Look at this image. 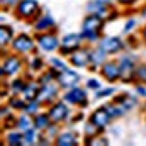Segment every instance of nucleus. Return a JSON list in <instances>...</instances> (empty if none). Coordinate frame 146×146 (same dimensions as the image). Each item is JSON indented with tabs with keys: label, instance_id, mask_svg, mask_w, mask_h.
<instances>
[{
	"label": "nucleus",
	"instance_id": "obj_13",
	"mask_svg": "<svg viewBox=\"0 0 146 146\" xmlns=\"http://www.w3.org/2000/svg\"><path fill=\"white\" fill-rule=\"evenodd\" d=\"M100 48H102L107 54H114V53H117V51L122 49V41H121L119 37H106V39L102 41Z\"/></svg>",
	"mask_w": 146,
	"mask_h": 146
},
{
	"label": "nucleus",
	"instance_id": "obj_19",
	"mask_svg": "<svg viewBox=\"0 0 146 146\" xmlns=\"http://www.w3.org/2000/svg\"><path fill=\"white\" fill-rule=\"evenodd\" d=\"M56 145L60 146H73L76 145V134H73V133H61V134H58L56 136Z\"/></svg>",
	"mask_w": 146,
	"mask_h": 146
},
{
	"label": "nucleus",
	"instance_id": "obj_11",
	"mask_svg": "<svg viewBox=\"0 0 146 146\" xmlns=\"http://www.w3.org/2000/svg\"><path fill=\"white\" fill-rule=\"evenodd\" d=\"M70 61H72L75 66H87L90 63V51L88 49H83V48L75 49L72 54H70Z\"/></svg>",
	"mask_w": 146,
	"mask_h": 146
},
{
	"label": "nucleus",
	"instance_id": "obj_12",
	"mask_svg": "<svg viewBox=\"0 0 146 146\" xmlns=\"http://www.w3.org/2000/svg\"><path fill=\"white\" fill-rule=\"evenodd\" d=\"M21 65L22 63H21V60L17 56H7L3 60V63H2V75L3 76L5 75H14V73L21 68Z\"/></svg>",
	"mask_w": 146,
	"mask_h": 146
},
{
	"label": "nucleus",
	"instance_id": "obj_39",
	"mask_svg": "<svg viewBox=\"0 0 146 146\" xmlns=\"http://www.w3.org/2000/svg\"><path fill=\"white\" fill-rule=\"evenodd\" d=\"M7 114H9V109H7V107H2V119H5Z\"/></svg>",
	"mask_w": 146,
	"mask_h": 146
},
{
	"label": "nucleus",
	"instance_id": "obj_42",
	"mask_svg": "<svg viewBox=\"0 0 146 146\" xmlns=\"http://www.w3.org/2000/svg\"><path fill=\"white\" fill-rule=\"evenodd\" d=\"M143 37H145V41H146V26H145V29H143Z\"/></svg>",
	"mask_w": 146,
	"mask_h": 146
},
{
	"label": "nucleus",
	"instance_id": "obj_18",
	"mask_svg": "<svg viewBox=\"0 0 146 146\" xmlns=\"http://www.w3.org/2000/svg\"><path fill=\"white\" fill-rule=\"evenodd\" d=\"M24 143H26V145L41 143V131H39L37 127H31V129L24 131Z\"/></svg>",
	"mask_w": 146,
	"mask_h": 146
},
{
	"label": "nucleus",
	"instance_id": "obj_16",
	"mask_svg": "<svg viewBox=\"0 0 146 146\" xmlns=\"http://www.w3.org/2000/svg\"><path fill=\"white\" fill-rule=\"evenodd\" d=\"M106 56H107V53H106L102 48H99V49H92V51H90V63H92L94 66L102 68V65L106 63Z\"/></svg>",
	"mask_w": 146,
	"mask_h": 146
},
{
	"label": "nucleus",
	"instance_id": "obj_32",
	"mask_svg": "<svg viewBox=\"0 0 146 146\" xmlns=\"http://www.w3.org/2000/svg\"><path fill=\"white\" fill-rule=\"evenodd\" d=\"M29 66H31V70H34V72H39V70H42V68H44V61H42V60H41V58H33V60H31V65H29Z\"/></svg>",
	"mask_w": 146,
	"mask_h": 146
},
{
	"label": "nucleus",
	"instance_id": "obj_3",
	"mask_svg": "<svg viewBox=\"0 0 146 146\" xmlns=\"http://www.w3.org/2000/svg\"><path fill=\"white\" fill-rule=\"evenodd\" d=\"M48 114H49V119H51L53 124H60V122H63L68 117L70 109H68V106L65 102H56V104H53L49 107Z\"/></svg>",
	"mask_w": 146,
	"mask_h": 146
},
{
	"label": "nucleus",
	"instance_id": "obj_14",
	"mask_svg": "<svg viewBox=\"0 0 146 146\" xmlns=\"http://www.w3.org/2000/svg\"><path fill=\"white\" fill-rule=\"evenodd\" d=\"M121 80L122 82H129L134 76V63L129 58H122L121 61Z\"/></svg>",
	"mask_w": 146,
	"mask_h": 146
},
{
	"label": "nucleus",
	"instance_id": "obj_15",
	"mask_svg": "<svg viewBox=\"0 0 146 146\" xmlns=\"http://www.w3.org/2000/svg\"><path fill=\"white\" fill-rule=\"evenodd\" d=\"M102 26H104V21L97 14H92V15L85 17V21H83V31H100Z\"/></svg>",
	"mask_w": 146,
	"mask_h": 146
},
{
	"label": "nucleus",
	"instance_id": "obj_22",
	"mask_svg": "<svg viewBox=\"0 0 146 146\" xmlns=\"http://www.w3.org/2000/svg\"><path fill=\"white\" fill-rule=\"evenodd\" d=\"M95 14H97L104 22H107V21H110L112 17H115V15H117V14L110 9L109 5H100V7L97 9V12H95Z\"/></svg>",
	"mask_w": 146,
	"mask_h": 146
},
{
	"label": "nucleus",
	"instance_id": "obj_31",
	"mask_svg": "<svg viewBox=\"0 0 146 146\" xmlns=\"http://www.w3.org/2000/svg\"><path fill=\"white\" fill-rule=\"evenodd\" d=\"M51 66H53V70H56V72H65V70H68L66 68V65L61 61V60H58V58H54V60H51Z\"/></svg>",
	"mask_w": 146,
	"mask_h": 146
},
{
	"label": "nucleus",
	"instance_id": "obj_33",
	"mask_svg": "<svg viewBox=\"0 0 146 146\" xmlns=\"http://www.w3.org/2000/svg\"><path fill=\"white\" fill-rule=\"evenodd\" d=\"M87 143H90V145H94V146H99V145H107V139H106V138H100V136L97 134V136L87 139Z\"/></svg>",
	"mask_w": 146,
	"mask_h": 146
},
{
	"label": "nucleus",
	"instance_id": "obj_6",
	"mask_svg": "<svg viewBox=\"0 0 146 146\" xmlns=\"http://www.w3.org/2000/svg\"><path fill=\"white\" fill-rule=\"evenodd\" d=\"M100 72L107 82H115L121 78V63L119 61H106L102 65Z\"/></svg>",
	"mask_w": 146,
	"mask_h": 146
},
{
	"label": "nucleus",
	"instance_id": "obj_41",
	"mask_svg": "<svg viewBox=\"0 0 146 146\" xmlns=\"http://www.w3.org/2000/svg\"><path fill=\"white\" fill-rule=\"evenodd\" d=\"M99 3H102V5H109L110 3V0H97Z\"/></svg>",
	"mask_w": 146,
	"mask_h": 146
},
{
	"label": "nucleus",
	"instance_id": "obj_40",
	"mask_svg": "<svg viewBox=\"0 0 146 146\" xmlns=\"http://www.w3.org/2000/svg\"><path fill=\"white\" fill-rule=\"evenodd\" d=\"M117 2H121L122 5H129V3H133L134 0H117Z\"/></svg>",
	"mask_w": 146,
	"mask_h": 146
},
{
	"label": "nucleus",
	"instance_id": "obj_34",
	"mask_svg": "<svg viewBox=\"0 0 146 146\" xmlns=\"http://www.w3.org/2000/svg\"><path fill=\"white\" fill-rule=\"evenodd\" d=\"M136 76H138L141 82H145V83H146V65L139 66V68L136 70Z\"/></svg>",
	"mask_w": 146,
	"mask_h": 146
},
{
	"label": "nucleus",
	"instance_id": "obj_10",
	"mask_svg": "<svg viewBox=\"0 0 146 146\" xmlns=\"http://www.w3.org/2000/svg\"><path fill=\"white\" fill-rule=\"evenodd\" d=\"M110 119H112V115L109 114V110L106 109V107H100V109H97L92 115H90V121L95 124V126H99L100 129H104L107 124L110 122Z\"/></svg>",
	"mask_w": 146,
	"mask_h": 146
},
{
	"label": "nucleus",
	"instance_id": "obj_38",
	"mask_svg": "<svg viewBox=\"0 0 146 146\" xmlns=\"http://www.w3.org/2000/svg\"><path fill=\"white\" fill-rule=\"evenodd\" d=\"M136 90H138V94H139V95L146 97V87H145V85H138V87H136Z\"/></svg>",
	"mask_w": 146,
	"mask_h": 146
},
{
	"label": "nucleus",
	"instance_id": "obj_2",
	"mask_svg": "<svg viewBox=\"0 0 146 146\" xmlns=\"http://www.w3.org/2000/svg\"><path fill=\"white\" fill-rule=\"evenodd\" d=\"M37 10H39V3H37L36 0H21L17 3V7H15V12H17V15L21 19H31V17H34V14H36Z\"/></svg>",
	"mask_w": 146,
	"mask_h": 146
},
{
	"label": "nucleus",
	"instance_id": "obj_8",
	"mask_svg": "<svg viewBox=\"0 0 146 146\" xmlns=\"http://www.w3.org/2000/svg\"><path fill=\"white\" fill-rule=\"evenodd\" d=\"M56 80H58V83H60L61 87L72 88V87H75V85L78 83L80 76H78V73L72 72V70H65V72H60L56 75Z\"/></svg>",
	"mask_w": 146,
	"mask_h": 146
},
{
	"label": "nucleus",
	"instance_id": "obj_29",
	"mask_svg": "<svg viewBox=\"0 0 146 146\" xmlns=\"http://www.w3.org/2000/svg\"><path fill=\"white\" fill-rule=\"evenodd\" d=\"M82 37L85 41H99L100 39V31H82Z\"/></svg>",
	"mask_w": 146,
	"mask_h": 146
},
{
	"label": "nucleus",
	"instance_id": "obj_27",
	"mask_svg": "<svg viewBox=\"0 0 146 146\" xmlns=\"http://www.w3.org/2000/svg\"><path fill=\"white\" fill-rule=\"evenodd\" d=\"M99 129H100V127H99V126H95V124L90 121V122L85 126V136H87V139H90V138L97 136V134H99Z\"/></svg>",
	"mask_w": 146,
	"mask_h": 146
},
{
	"label": "nucleus",
	"instance_id": "obj_30",
	"mask_svg": "<svg viewBox=\"0 0 146 146\" xmlns=\"http://www.w3.org/2000/svg\"><path fill=\"white\" fill-rule=\"evenodd\" d=\"M10 107H12V109L24 110V109H26V102H24L21 97H17V95H15V97H12V99H10Z\"/></svg>",
	"mask_w": 146,
	"mask_h": 146
},
{
	"label": "nucleus",
	"instance_id": "obj_7",
	"mask_svg": "<svg viewBox=\"0 0 146 146\" xmlns=\"http://www.w3.org/2000/svg\"><path fill=\"white\" fill-rule=\"evenodd\" d=\"M65 100L70 102V104H75V106H87V94L85 90L78 88V87H72L66 94H65Z\"/></svg>",
	"mask_w": 146,
	"mask_h": 146
},
{
	"label": "nucleus",
	"instance_id": "obj_20",
	"mask_svg": "<svg viewBox=\"0 0 146 146\" xmlns=\"http://www.w3.org/2000/svg\"><path fill=\"white\" fill-rule=\"evenodd\" d=\"M51 124H53V122H51V119H49V114H37L36 117H34V127H37L39 131L48 129Z\"/></svg>",
	"mask_w": 146,
	"mask_h": 146
},
{
	"label": "nucleus",
	"instance_id": "obj_9",
	"mask_svg": "<svg viewBox=\"0 0 146 146\" xmlns=\"http://www.w3.org/2000/svg\"><path fill=\"white\" fill-rule=\"evenodd\" d=\"M56 95H58V87L53 85V83H46V85H42V88L37 95V100L41 104H49V102L54 100Z\"/></svg>",
	"mask_w": 146,
	"mask_h": 146
},
{
	"label": "nucleus",
	"instance_id": "obj_28",
	"mask_svg": "<svg viewBox=\"0 0 146 146\" xmlns=\"http://www.w3.org/2000/svg\"><path fill=\"white\" fill-rule=\"evenodd\" d=\"M39 107H41V102L37 100V99H34V100H29L27 104H26V112L27 114H37L39 112Z\"/></svg>",
	"mask_w": 146,
	"mask_h": 146
},
{
	"label": "nucleus",
	"instance_id": "obj_21",
	"mask_svg": "<svg viewBox=\"0 0 146 146\" xmlns=\"http://www.w3.org/2000/svg\"><path fill=\"white\" fill-rule=\"evenodd\" d=\"M39 92H41V88H39V85H37V83H27L22 94H24L26 100H34V99H37Z\"/></svg>",
	"mask_w": 146,
	"mask_h": 146
},
{
	"label": "nucleus",
	"instance_id": "obj_5",
	"mask_svg": "<svg viewBox=\"0 0 146 146\" xmlns=\"http://www.w3.org/2000/svg\"><path fill=\"white\" fill-rule=\"evenodd\" d=\"M12 48L15 53H21V54H26V53H31L34 49V41L31 39V36L27 34H21L12 41Z\"/></svg>",
	"mask_w": 146,
	"mask_h": 146
},
{
	"label": "nucleus",
	"instance_id": "obj_25",
	"mask_svg": "<svg viewBox=\"0 0 146 146\" xmlns=\"http://www.w3.org/2000/svg\"><path fill=\"white\" fill-rule=\"evenodd\" d=\"M7 143L9 145H21V143H24V133H21V131L9 133L7 134Z\"/></svg>",
	"mask_w": 146,
	"mask_h": 146
},
{
	"label": "nucleus",
	"instance_id": "obj_17",
	"mask_svg": "<svg viewBox=\"0 0 146 146\" xmlns=\"http://www.w3.org/2000/svg\"><path fill=\"white\" fill-rule=\"evenodd\" d=\"M54 26H56V24H54L53 17L44 15V17H41L36 24H34V29H36V31H39V33H48V31H49V29H53Z\"/></svg>",
	"mask_w": 146,
	"mask_h": 146
},
{
	"label": "nucleus",
	"instance_id": "obj_35",
	"mask_svg": "<svg viewBox=\"0 0 146 146\" xmlns=\"http://www.w3.org/2000/svg\"><path fill=\"white\" fill-rule=\"evenodd\" d=\"M114 94V88H106V90H99L97 92V97H109Z\"/></svg>",
	"mask_w": 146,
	"mask_h": 146
},
{
	"label": "nucleus",
	"instance_id": "obj_4",
	"mask_svg": "<svg viewBox=\"0 0 146 146\" xmlns=\"http://www.w3.org/2000/svg\"><path fill=\"white\" fill-rule=\"evenodd\" d=\"M82 34H66V36L61 39V44H60V51L63 54H72L75 49L80 48V42H82Z\"/></svg>",
	"mask_w": 146,
	"mask_h": 146
},
{
	"label": "nucleus",
	"instance_id": "obj_1",
	"mask_svg": "<svg viewBox=\"0 0 146 146\" xmlns=\"http://www.w3.org/2000/svg\"><path fill=\"white\" fill-rule=\"evenodd\" d=\"M36 42H37V46H39V49H42L46 53L56 51L60 48V39L54 36V34H51V33H41L36 37Z\"/></svg>",
	"mask_w": 146,
	"mask_h": 146
},
{
	"label": "nucleus",
	"instance_id": "obj_37",
	"mask_svg": "<svg viewBox=\"0 0 146 146\" xmlns=\"http://www.w3.org/2000/svg\"><path fill=\"white\" fill-rule=\"evenodd\" d=\"M134 26H136V21H133V19H131V21H127V22H126V26H124V31L127 33V31H131Z\"/></svg>",
	"mask_w": 146,
	"mask_h": 146
},
{
	"label": "nucleus",
	"instance_id": "obj_36",
	"mask_svg": "<svg viewBox=\"0 0 146 146\" xmlns=\"http://www.w3.org/2000/svg\"><path fill=\"white\" fill-rule=\"evenodd\" d=\"M87 85H88L90 88H95V90H99V87H100V83H99L97 80H94V78H92V80H88V82H87Z\"/></svg>",
	"mask_w": 146,
	"mask_h": 146
},
{
	"label": "nucleus",
	"instance_id": "obj_24",
	"mask_svg": "<svg viewBox=\"0 0 146 146\" xmlns=\"http://www.w3.org/2000/svg\"><path fill=\"white\" fill-rule=\"evenodd\" d=\"M14 39H12V29L10 27H5V26H2L0 27V44L5 48L9 42H12Z\"/></svg>",
	"mask_w": 146,
	"mask_h": 146
},
{
	"label": "nucleus",
	"instance_id": "obj_23",
	"mask_svg": "<svg viewBox=\"0 0 146 146\" xmlns=\"http://www.w3.org/2000/svg\"><path fill=\"white\" fill-rule=\"evenodd\" d=\"M17 127L24 133V131H27V129L34 127V121L29 117V114H27V115H22V117H19V119H17Z\"/></svg>",
	"mask_w": 146,
	"mask_h": 146
},
{
	"label": "nucleus",
	"instance_id": "obj_26",
	"mask_svg": "<svg viewBox=\"0 0 146 146\" xmlns=\"http://www.w3.org/2000/svg\"><path fill=\"white\" fill-rule=\"evenodd\" d=\"M24 88H26V83H24V80H21V78H15V80L10 83V90H12L15 95H19L21 92H24Z\"/></svg>",
	"mask_w": 146,
	"mask_h": 146
}]
</instances>
